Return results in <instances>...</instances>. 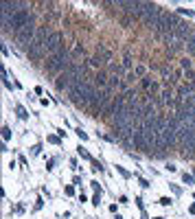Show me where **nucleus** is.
<instances>
[{"instance_id":"40","label":"nucleus","mask_w":195,"mask_h":219,"mask_svg":"<svg viewBox=\"0 0 195 219\" xmlns=\"http://www.w3.org/2000/svg\"><path fill=\"white\" fill-rule=\"evenodd\" d=\"M143 219H149V215H147V213H145V210H143Z\"/></svg>"},{"instance_id":"34","label":"nucleus","mask_w":195,"mask_h":219,"mask_svg":"<svg viewBox=\"0 0 195 219\" xmlns=\"http://www.w3.org/2000/svg\"><path fill=\"white\" fill-rule=\"evenodd\" d=\"M136 206H138V208H140V210L145 208V204H143V197H136Z\"/></svg>"},{"instance_id":"3","label":"nucleus","mask_w":195,"mask_h":219,"mask_svg":"<svg viewBox=\"0 0 195 219\" xmlns=\"http://www.w3.org/2000/svg\"><path fill=\"white\" fill-rule=\"evenodd\" d=\"M66 46V42H64V35L59 33V31H53V33H50V37L48 40H46V46H44V50H46V55H55L57 50H61Z\"/></svg>"},{"instance_id":"13","label":"nucleus","mask_w":195,"mask_h":219,"mask_svg":"<svg viewBox=\"0 0 195 219\" xmlns=\"http://www.w3.org/2000/svg\"><path fill=\"white\" fill-rule=\"evenodd\" d=\"M180 66H182V70H184V72H186V70H191V66H193V61H191L189 57H182V59H180Z\"/></svg>"},{"instance_id":"19","label":"nucleus","mask_w":195,"mask_h":219,"mask_svg":"<svg viewBox=\"0 0 195 219\" xmlns=\"http://www.w3.org/2000/svg\"><path fill=\"white\" fill-rule=\"evenodd\" d=\"M116 171H119V173L123 175L125 180H130V178H132V173H130V171H127V169H123V167H119V164H116Z\"/></svg>"},{"instance_id":"18","label":"nucleus","mask_w":195,"mask_h":219,"mask_svg":"<svg viewBox=\"0 0 195 219\" xmlns=\"http://www.w3.org/2000/svg\"><path fill=\"white\" fill-rule=\"evenodd\" d=\"M182 182H184V184H193V182H195V175H191V173H182Z\"/></svg>"},{"instance_id":"35","label":"nucleus","mask_w":195,"mask_h":219,"mask_svg":"<svg viewBox=\"0 0 195 219\" xmlns=\"http://www.w3.org/2000/svg\"><path fill=\"white\" fill-rule=\"evenodd\" d=\"M31 151H33V156H37V154H40V151H42V145H35V147H33V149H31Z\"/></svg>"},{"instance_id":"33","label":"nucleus","mask_w":195,"mask_h":219,"mask_svg":"<svg viewBox=\"0 0 195 219\" xmlns=\"http://www.w3.org/2000/svg\"><path fill=\"white\" fill-rule=\"evenodd\" d=\"M99 202H101V193H96L94 197H92V204H94V206H99Z\"/></svg>"},{"instance_id":"17","label":"nucleus","mask_w":195,"mask_h":219,"mask_svg":"<svg viewBox=\"0 0 195 219\" xmlns=\"http://www.w3.org/2000/svg\"><path fill=\"white\" fill-rule=\"evenodd\" d=\"M151 103H154L156 107H162V105H165V99H162L160 94H158V96H151Z\"/></svg>"},{"instance_id":"26","label":"nucleus","mask_w":195,"mask_h":219,"mask_svg":"<svg viewBox=\"0 0 195 219\" xmlns=\"http://www.w3.org/2000/svg\"><path fill=\"white\" fill-rule=\"evenodd\" d=\"M75 134H77V136H79V138H81V140H88V134H85V132H83V129H81V127H77V129H75Z\"/></svg>"},{"instance_id":"36","label":"nucleus","mask_w":195,"mask_h":219,"mask_svg":"<svg viewBox=\"0 0 195 219\" xmlns=\"http://www.w3.org/2000/svg\"><path fill=\"white\" fill-rule=\"evenodd\" d=\"M66 195H75V186H66Z\"/></svg>"},{"instance_id":"15","label":"nucleus","mask_w":195,"mask_h":219,"mask_svg":"<svg viewBox=\"0 0 195 219\" xmlns=\"http://www.w3.org/2000/svg\"><path fill=\"white\" fill-rule=\"evenodd\" d=\"M123 68H125L127 72H130V70H134V61H132V57H130V55H127L125 59H123Z\"/></svg>"},{"instance_id":"45","label":"nucleus","mask_w":195,"mask_h":219,"mask_svg":"<svg viewBox=\"0 0 195 219\" xmlns=\"http://www.w3.org/2000/svg\"><path fill=\"white\" fill-rule=\"evenodd\" d=\"M193 175H195V171H193Z\"/></svg>"},{"instance_id":"4","label":"nucleus","mask_w":195,"mask_h":219,"mask_svg":"<svg viewBox=\"0 0 195 219\" xmlns=\"http://www.w3.org/2000/svg\"><path fill=\"white\" fill-rule=\"evenodd\" d=\"M53 83H55V90L57 92H64V90H68L70 88V83H72V77L68 75V72H61V75H57V79L53 81Z\"/></svg>"},{"instance_id":"1","label":"nucleus","mask_w":195,"mask_h":219,"mask_svg":"<svg viewBox=\"0 0 195 219\" xmlns=\"http://www.w3.org/2000/svg\"><path fill=\"white\" fill-rule=\"evenodd\" d=\"M70 50L68 46H64L61 50H57L55 55H50V57H46V66H44V72L46 75H61L66 68L70 66Z\"/></svg>"},{"instance_id":"41","label":"nucleus","mask_w":195,"mask_h":219,"mask_svg":"<svg viewBox=\"0 0 195 219\" xmlns=\"http://www.w3.org/2000/svg\"><path fill=\"white\" fill-rule=\"evenodd\" d=\"M114 219H123V217H121V215H119V213H116V215H114Z\"/></svg>"},{"instance_id":"44","label":"nucleus","mask_w":195,"mask_h":219,"mask_svg":"<svg viewBox=\"0 0 195 219\" xmlns=\"http://www.w3.org/2000/svg\"><path fill=\"white\" fill-rule=\"evenodd\" d=\"M193 197H195V193H193Z\"/></svg>"},{"instance_id":"30","label":"nucleus","mask_w":195,"mask_h":219,"mask_svg":"<svg viewBox=\"0 0 195 219\" xmlns=\"http://www.w3.org/2000/svg\"><path fill=\"white\" fill-rule=\"evenodd\" d=\"M169 186H171V191H173L175 195H180V193H182V189H180L178 184H169Z\"/></svg>"},{"instance_id":"29","label":"nucleus","mask_w":195,"mask_h":219,"mask_svg":"<svg viewBox=\"0 0 195 219\" xmlns=\"http://www.w3.org/2000/svg\"><path fill=\"white\" fill-rule=\"evenodd\" d=\"M90 186L96 191V193H101V186H99V182H96V180H92V182H90Z\"/></svg>"},{"instance_id":"43","label":"nucleus","mask_w":195,"mask_h":219,"mask_svg":"<svg viewBox=\"0 0 195 219\" xmlns=\"http://www.w3.org/2000/svg\"><path fill=\"white\" fill-rule=\"evenodd\" d=\"M154 219H165V217H154Z\"/></svg>"},{"instance_id":"32","label":"nucleus","mask_w":195,"mask_h":219,"mask_svg":"<svg viewBox=\"0 0 195 219\" xmlns=\"http://www.w3.org/2000/svg\"><path fill=\"white\" fill-rule=\"evenodd\" d=\"M42 206H44V202H42V197H37V199H35V210H40Z\"/></svg>"},{"instance_id":"31","label":"nucleus","mask_w":195,"mask_h":219,"mask_svg":"<svg viewBox=\"0 0 195 219\" xmlns=\"http://www.w3.org/2000/svg\"><path fill=\"white\" fill-rule=\"evenodd\" d=\"M127 156H130L132 160H140V154H134V151H130V149H127Z\"/></svg>"},{"instance_id":"22","label":"nucleus","mask_w":195,"mask_h":219,"mask_svg":"<svg viewBox=\"0 0 195 219\" xmlns=\"http://www.w3.org/2000/svg\"><path fill=\"white\" fill-rule=\"evenodd\" d=\"M92 171H103V164H101V160H92Z\"/></svg>"},{"instance_id":"28","label":"nucleus","mask_w":195,"mask_h":219,"mask_svg":"<svg viewBox=\"0 0 195 219\" xmlns=\"http://www.w3.org/2000/svg\"><path fill=\"white\" fill-rule=\"evenodd\" d=\"M53 167H55V158H50L48 162H46V171H53Z\"/></svg>"},{"instance_id":"27","label":"nucleus","mask_w":195,"mask_h":219,"mask_svg":"<svg viewBox=\"0 0 195 219\" xmlns=\"http://www.w3.org/2000/svg\"><path fill=\"white\" fill-rule=\"evenodd\" d=\"M48 143H53V145H61V140H59V136H48Z\"/></svg>"},{"instance_id":"7","label":"nucleus","mask_w":195,"mask_h":219,"mask_svg":"<svg viewBox=\"0 0 195 219\" xmlns=\"http://www.w3.org/2000/svg\"><path fill=\"white\" fill-rule=\"evenodd\" d=\"M107 70H110L114 77H125L127 75V70L123 68V64H110V66H107Z\"/></svg>"},{"instance_id":"10","label":"nucleus","mask_w":195,"mask_h":219,"mask_svg":"<svg viewBox=\"0 0 195 219\" xmlns=\"http://www.w3.org/2000/svg\"><path fill=\"white\" fill-rule=\"evenodd\" d=\"M83 55H85L83 44H77V46H75V50L70 53V59H79V57H83Z\"/></svg>"},{"instance_id":"2","label":"nucleus","mask_w":195,"mask_h":219,"mask_svg":"<svg viewBox=\"0 0 195 219\" xmlns=\"http://www.w3.org/2000/svg\"><path fill=\"white\" fill-rule=\"evenodd\" d=\"M35 33H37V26H35V22L31 20L29 24H26L24 29L20 31V33H15V35H13L15 46H18L20 50H26V48H29V46L35 42Z\"/></svg>"},{"instance_id":"6","label":"nucleus","mask_w":195,"mask_h":219,"mask_svg":"<svg viewBox=\"0 0 195 219\" xmlns=\"http://www.w3.org/2000/svg\"><path fill=\"white\" fill-rule=\"evenodd\" d=\"M96 55H101L105 61H112V57H114V55H112V50L107 48L105 44H96Z\"/></svg>"},{"instance_id":"39","label":"nucleus","mask_w":195,"mask_h":219,"mask_svg":"<svg viewBox=\"0 0 195 219\" xmlns=\"http://www.w3.org/2000/svg\"><path fill=\"white\" fill-rule=\"evenodd\" d=\"M189 213H191V215H195V204H191V206H189Z\"/></svg>"},{"instance_id":"12","label":"nucleus","mask_w":195,"mask_h":219,"mask_svg":"<svg viewBox=\"0 0 195 219\" xmlns=\"http://www.w3.org/2000/svg\"><path fill=\"white\" fill-rule=\"evenodd\" d=\"M178 15H189V18H195L193 9H184V7H178Z\"/></svg>"},{"instance_id":"24","label":"nucleus","mask_w":195,"mask_h":219,"mask_svg":"<svg viewBox=\"0 0 195 219\" xmlns=\"http://www.w3.org/2000/svg\"><path fill=\"white\" fill-rule=\"evenodd\" d=\"M136 180H138V184L143 186V189H149V186H151V184H149V180H145V178H138V175H136Z\"/></svg>"},{"instance_id":"20","label":"nucleus","mask_w":195,"mask_h":219,"mask_svg":"<svg viewBox=\"0 0 195 219\" xmlns=\"http://www.w3.org/2000/svg\"><path fill=\"white\" fill-rule=\"evenodd\" d=\"M160 75H162V77H169V75H171V66L162 64V66H160Z\"/></svg>"},{"instance_id":"8","label":"nucleus","mask_w":195,"mask_h":219,"mask_svg":"<svg viewBox=\"0 0 195 219\" xmlns=\"http://www.w3.org/2000/svg\"><path fill=\"white\" fill-rule=\"evenodd\" d=\"M88 64H90L92 68H96V70H103V66H105V59L101 57V55H92L90 59H88Z\"/></svg>"},{"instance_id":"42","label":"nucleus","mask_w":195,"mask_h":219,"mask_svg":"<svg viewBox=\"0 0 195 219\" xmlns=\"http://www.w3.org/2000/svg\"><path fill=\"white\" fill-rule=\"evenodd\" d=\"M191 85H193V88H195V79H193V81H191Z\"/></svg>"},{"instance_id":"38","label":"nucleus","mask_w":195,"mask_h":219,"mask_svg":"<svg viewBox=\"0 0 195 219\" xmlns=\"http://www.w3.org/2000/svg\"><path fill=\"white\" fill-rule=\"evenodd\" d=\"M2 83H5V88H7V90H13V85L9 83V79H2Z\"/></svg>"},{"instance_id":"37","label":"nucleus","mask_w":195,"mask_h":219,"mask_svg":"<svg viewBox=\"0 0 195 219\" xmlns=\"http://www.w3.org/2000/svg\"><path fill=\"white\" fill-rule=\"evenodd\" d=\"M186 79H191V81L195 79V72H193V70H186Z\"/></svg>"},{"instance_id":"11","label":"nucleus","mask_w":195,"mask_h":219,"mask_svg":"<svg viewBox=\"0 0 195 219\" xmlns=\"http://www.w3.org/2000/svg\"><path fill=\"white\" fill-rule=\"evenodd\" d=\"M134 75H136V79H143V77H147V66L136 64V66H134Z\"/></svg>"},{"instance_id":"25","label":"nucleus","mask_w":195,"mask_h":219,"mask_svg":"<svg viewBox=\"0 0 195 219\" xmlns=\"http://www.w3.org/2000/svg\"><path fill=\"white\" fill-rule=\"evenodd\" d=\"M171 202H173L171 197H160V199H158V204H160V206H171Z\"/></svg>"},{"instance_id":"14","label":"nucleus","mask_w":195,"mask_h":219,"mask_svg":"<svg viewBox=\"0 0 195 219\" xmlns=\"http://www.w3.org/2000/svg\"><path fill=\"white\" fill-rule=\"evenodd\" d=\"M15 112H18V116H20L22 121H26V118H29V112H26V110L22 107V105H15Z\"/></svg>"},{"instance_id":"5","label":"nucleus","mask_w":195,"mask_h":219,"mask_svg":"<svg viewBox=\"0 0 195 219\" xmlns=\"http://www.w3.org/2000/svg\"><path fill=\"white\" fill-rule=\"evenodd\" d=\"M92 81H94V85L99 90H105L107 85H110V75H107L105 70H96V75L92 77Z\"/></svg>"},{"instance_id":"16","label":"nucleus","mask_w":195,"mask_h":219,"mask_svg":"<svg viewBox=\"0 0 195 219\" xmlns=\"http://www.w3.org/2000/svg\"><path fill=\"white\" fill-rule=\"evenodd\" d=\"M77 154H79V156H81V158H83V160H90V162H92V160H94V158H92L90 154H88V151L83 149V147H77Z\"/></svg>"},{"instance_id":"9","label":"nucleus","mask_w":195,"mask_h":219,"mask_svg":"<svg viewBox=\"0 0 195 219\" xmlns=\"http://www.w3.org/2000/svg\"><path fill=\"white\" fill-rule=\"evenodd\" d=\"M154 83H156V81H154V77H151V75H147V77H143V79H140V88L145 90V92H149Z\"/></svg>"},{"instance_id":"23","label":"nucleus","mask_w":195,"mask_h":219,"mask_svg":"<svg viewBox=\"0 0 195 219\" xmlns=\"http://www.w3.org/2000/svg\"><path fill=\"white\" fill-rule=\"evenodd\" d=\"M11 138V129H9V127H7V125H5V127H2V140H5V143H7V140H9Z\"/></svg>"},{"instance_id":"21","label":"nucleus","mask_w":195,"mask_h":219,"mask_svg":"<svg viewBox=\"0 0 195 219\" xmlns=\"http://www.w3.org/2000/svg\"><path fill=\"white\" fill-rule=\"evenodd\" d=\"M186 53H189L191 57H195V40H193V42H189V44H186Z\"/></svg>"}]
</instances>
